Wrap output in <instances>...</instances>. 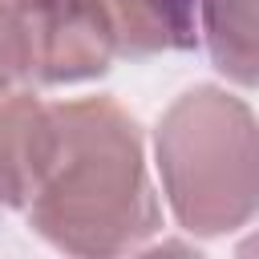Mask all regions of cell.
Returning <instances> with one entry per match:
<instances>
[{
    "mask_svg": "<svg viewBox=\"0 0 259 259\" xmlns=\"http://www.w3.org/2000/svg\"><path fill=\"white\" fill-rule=\"evenodd\" d=\"M40 166V231L69 251H113L154 231V206L142 186L134 125L109 105L57 109Z\"/></svg>",
    "mask_w": 259,
    "mask_h": 259,
    "instance_id": "obj_1",
    "label": "cell"
},
{
    "mask_svg": "<svg viewBox=\"0 0 259 259\" xmlns=\"http://www.w3.org/2000/svg\"><path fill=\"white\" fill-rule=\"evenodd\" d=\"M113 40L125 36L121 49L146 53V49H170L186 45V0H97Z\"/></svg>",
    "mask_w": 259,
    "mask_h": 259,
    "instance_id": "obj_2",
    "label": "cell"
}]
</instances>
